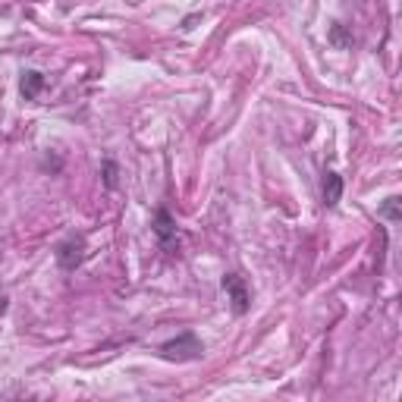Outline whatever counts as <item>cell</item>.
I'll list each match as a JSON object with an SVG mask.
<instances>
[{
    "label": "cell",
    "mask_w": 402,
    "mask_h": 402,
    "mask_svg": "<svg viewBox=\"0 0 402 402\" xmlns=\"http://www.w3.org/2000/svg\"><path fill=\"white\" fill-rule=\"evenodd\" d=\"M201 352H205V346H201V340L195 334H179L176 340H167L161 346V355L167 361H195L201 358Z\"/></svg>",
    "instance_id": "obj_1"
},
{
    "label": "cell",
    "mask_w": 402,
    "mask_h": 402,
    "mask_svg": "<svg viewBox=\"0 0 402 402\" xmlns=\"http://www.w3.org/2000/svg\"><path fill=\"white\" fill-rule=\"evenodd\" d=\"M223 293H226V299L232 302V311H236V314H246L248 311L252 295H248L246 280L239 277V273H226V277H223Z\"/></svg>",
    "instance_id": "obj_4"
},
{
    "label": "cell",
    "mask_w": 402,
    "mask_h": 402,
    "mask_svg": "<svg viewBox=\"0 0 402 402\" xmlns=\"http://www.w3.org/2000/svg\"><path fill=\"white\" fill-rule=\"evenodd\" d=\"M85 255H89L85 236H66L60 246H57V264H60L63 271H75V267L85 261Z\"/></svg>",
    "instance_id": "obj_2"
},
{
    "label": "cell",
    "mask_w": 402,
    "mask_h": 402,
    "mask_svg": "<svg viewBox=\"0 0 402 402\" xmlns=\"http://www.w3.org/2000/svg\"><path fill=\"white\" fill-rule=\"evenodd\" d=\"M101 176H104V185H107V189H116V179H120V167H116V161H104Z\"/></svg>",
    "instance_id": "obj_8"
},
{
    "label": "cell",
    "mask_w": 402,
    "mask_h": 402,
    "mask_svg": "<svg viewBox=\"0 0 402 402\" xmlns=\"http://www.w3.org/2000/svg\"><path fill=\"white\" fill-rule=\"evenodd\" d=\"M7 308H10V295H7V293H3V289H0V314L7 311Z\"/></svg>",
    "instance_id": "obj_10"
},
{
    "label": "cell",
    "mask_w": 402,
    "mask_h": 402,
    "mask_svg": "<svg viewBox=\"0 0 402 402\" xmlns=\"http://www.w3.org/2000/svg\"><path fill=\"white\" fill-rule=\"evenodd\" d=\"M324 205L327 208H336L340 205V198H342V176L340 173H334V170H327L324 173Z\"/></svg>",
    "instance_id": "obj_5"
},
{
    "label": "cell",
    "mask_w": 402,
    "mask_h": 402,
    "mask_svg": "<svg viewBox=\"0 0 402 402\" xmlns=\"http://www.w3.org/2000/svg\"><path fill=\"white\" fill-rule=\"evenodd\" d=\"M327 42L334 44V48H340V51H352L355 35H352V28H349L346 22H334L330 32H327Z\"/></svg>",
    "instance_id": "obj_6"
},
{
    "label": "cell",
    "mask_w": 402,
    "mask_h": 402,
    "mask_svg": "<svg viewBox=\"0 0 402 402\" xmlns=\"http://www.w3.org/2000/svg\"><path fill=\"white\" fill-rule=\"evenodd\" d=\"M154 236L161 239V248L164 252H176L179 248V236H176V220L170 217V211L167 208H157L154 211Z\"/></svg>",
    "instance_id": "obj_3"
},
{
    "label": "cell",
    "mask_w": 402,
    "mask_h": 402,
    "mask_svg": "<svg viewBox=\"0 0 402 402\" xmlns=\"http://www.w3.org/2000/svg\"><path fill=\"white\" fill-rule=\"evenodd\" d=\"M19 91L26 101H35V98L44 91V75L35 73V69H28V73H22V82H19Z\"/></svg>",
    "instance_id": "obj_7"
},
{
    "label": "cell",
    "mask_w": 402,
    "mask_h": 402,
    "mask_svg": "<svg viewBox=\"0 0 402 402\" xmlns=\"http://www.w3.org/2000/svg\"><path fill=\"white\" fill-rule=\"evenodd\" d=\"M381 217L393 220V223L402 217V211H399V198L393 195V198H387V201H383V205H381Z\"/></svg>",
    "instance_id": "obj_9"
}]
</instances>
